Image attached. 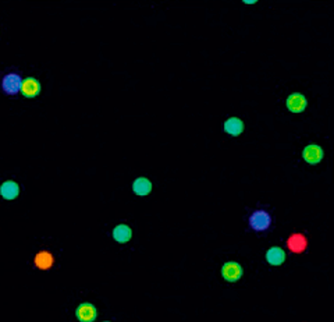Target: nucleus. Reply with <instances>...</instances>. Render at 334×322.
<instances>
[{"label": "nucleus", "instance_id": "obj_1", "mask_svg": "<svg viewBox=\"0 0 334 322\" xmlns=\"http://www.w3.org/2000/svg\"><path fill=\"white\" fill-rule=\"evenodd\" d=\"M270 215L266 211H256L253 212L249 218V225L253 230L256 231H263L270 226Z\"/></svg>", "mask_w": 334, "mask_h": 322}, {"label": "nucleus", "instance_id": "obj_2", "mask_svg": "<svg viewBox=\"0 0 334 322\" xmlns=\"http://www.w3.org/2000/svg\"><path fill=\"white\" fill-rule=\"evenodd\" d=\"M21 84H22L21 77L18 74L11 73L3 77V80H1V88H3V91L6 92L7 95H16L21 90Z\"/></svg>", "mask_w": 334, "mask_h": 322}, {"label": "nucleus", "instance_id": "obj_3", "mask_svg": "<svg viewBox=\"0 0 334 322\" xmlns=\"http://www.w3.org/2000/svg\"><path fill=\"white\" fill-rule=\"evenodd\" d=\"M222 274L227 282H237L243 276V269L237 262H227L223 265Z\"/></svg>", "mask_w": 334, "mask_h": 322}, {"label": "nucleus", "instance_id": "obj_4", "mask_svg": "<svg viewBox=\"0 0 334 322\" xmlns=\"http://www.w3.org/2000/svg\"><path fill=\"white\" fill-rule=\"evenodd\" d=\"M287 108L292 113H301L307 108V99L301 93H292L287 98Z\"/></svg>", "mask_w": 334, "mask_h": 322}, {"label": "nucleus", "instance_id": "obj_5", "mask_svg": "<svg viewBox=\"0 0 334 322\" xmlns=\"http://www.w3.org/2000/svg\"><path fill=\"white\" fill-rule=\"evenodd\" d=\"M302 157H304V159L307 161L308 163L315 165V163H319L323 159V151H322V148L319 147V145L311 144V145H308L304 149V155Z\"/></svg>", "mask_w": 334, "mask_h": 322}, {"label": "nucleus", "instance_id": "obj_6", "mask_svg": "<svg viewBox=\"0 0 334 322\" xmlns=\"http://www.w3.org/2000/svg\"><path fill=\"white\" fill-rule=\"evenodd\" d=\"M20 91L22 92V95L27 96V98H34V96H36V95L39 93V91H41V84H39L38 80L29 77V78H25V80L22 81V84H21V90H20Z\"/></svg>", "mask_w": 334, "mask_h": 322}, {"label": "nucleus", "instance_id": "obj_7", "mask_svg": "<svg viewBox=\"0 0 334 322\" xmlns=\"http://www.w3.org/2000/svg\"><path fill=\"white\" fill-rule=\"evenodd\" d=\"M77 317L81 322H92L96 318V308L92 304H81L77 308Z\"/></svg>", "mask_w": 334, "mask_h": 322}, {"label": "nucleus", "instance_id": "obj_8", "mask_svg": "<svg viewBox=\"0 0 334 322\" xmlns=\"http://www.w3.org/2000/svg\"><path fill=\"white\" fill-rule=\"evenodd\" d=\"M243 130H244V123H243V120L238 119V117H230L224 123V131L230 136L237 137V136H240L243 133Z\"/></svg>", "mask_w": 334, "mask_h": 322}, {"label": "nucleus", "instance_id": "obj_9", "mask_svg": "<svg viewBox=\"0 0 334 322\" xmlns=\"http://www.w3.org/2000/svg\"><path fill=\"white\" fill-rule=\"evenodd\" d=\"M18 193H20V187H18V184L14 183V182H6V183L1 184V187H0V194H1V197L6 198V200H9V201L14 200L18 195Z\"/></svg>", "mask_w": 334, "mask_h": 322}, {"label": "nucleus", "instance_id": "obj_10", "mask_svg": "<svg viewBox=\"0 0 334 322\" xmlns=\"http://www.w3.org/2000/svg\"><path fill=\"white\" fill-rule=\"evenodd\" d=\"M266 259H267V262H269L270 265L277 267V265H281V264L284 262L286 254H284V251L281 249H279V247H273V249H270L266 253Z\"/></svg>", "mask_w": 334, "mask_h": 322}, {"label": "nucleus", "instance_id": "obj_11", "mask_svg": "<svg viewBox=\"0 0 334 322\" xmlns=\"http://www.w3.org/2000/svg\"><path fill=\"white\" fill-rule=\"evenodd\" d=\"M133 190L138 195H148L152 190V183L146 177H139L133 184Z\"/></svg>", "mask_w": 334, "mask_h": 322}, {"label": "nucleus", "instance_id": "obj_12", "mask_svg": "<svg viewBox=\"0 0 334 322\" xmlns=\"http://www.w3.org/2000/svg\"><path fill=\"white\" fill-rule=\"evenodd\" d=\"M131 236H133V231L127 225H118L113 230V237L114 240H117L118 243H126L131 239Z\"/></svg>", "mask_w": 334, "mask_h": 322}, {"label": "nucleus", "instance_id": "obj_13", "mask_svg": "<svg viewBox=\"0 0 334 322\" xmlns=\"http://www.w3.org/2000/svg\"><path fill=\"white\" fill-rule=\"evenodd\" d=\"M289 247L294 253H302L307 249V239L301 234H294L289 239Z\"/></svg>", "mask_w": 334, "mask_h": 322}, {"label": "nucleus", "instance_id": "obj_14", "mask_svg": "<svg viewBox=\"0 0 334 322\" xmlns=\"http://www.w3.org/2000/svg\"><path fill=\"white\" fill-rule=\"evenodd\" d=\"M35 262L36 265L41 268V269H47V268H50V265H52L53 258H52V255H50L49 253H39V254L36 255Z\"/></svg>", "mask_w": 334, "mask_h": 322}]
</instances>
